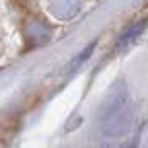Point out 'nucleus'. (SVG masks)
Instances as JSON below:
<instances>
[{
	"label": "nucleus",
	"instance_id": "1",
	"mask_svg": "<svg viewBox=\"0 0 148 148\" xmlns=\"http://www.w3.org/2000/svg\"><path fill=\"white\" fill-rule=\"evenodd\" d=\"M132 105L125 90H115L101 111V130L107 136H119L130 127Z\"/></svg>",
	"mask_w": 148,
	"mask_h": 148
},
{
	"label": "nucleus",
	"instance_id": "4",
	"mask_svg": "<svg viewBox=\"0 0 148 148\" xmlns=\"http://www.w3.org/2000/svg\"><path fill=\"white\" fill-rule=\"evenodd\" d=\"M144 29V23H138L136 27H130L123 35H121V39H119V45H125V43H130V41H132L134 39V37H138V33Z\"/></svg>",
	"mask_w": 148,
	"mask_h": 148
},
{
	"label": "nucleus",
	"instance_id": "3",
	"mask_svg": "<svg viewBox=\"0 0 148 148\" xmlns=\"http://www.w3.org/2000/svg\"><path fill=\"white\" fill-rule=\"evenodd\" d=\"M25 35H27V39H31L33 43H43L49 37V29L45 27L43 21H29L27 29H25Z\"/></svg>",
	"mask_w": 148,
	"mask_h": 148
},
{
	"label": "nucleus",
	"instance_id": "2",
	"mask_svg": "<svg viewBox=\"0 0 148 148\" xmlns=\"http://www.w3.org/2000/svg\"><path fill=\"white\" fill-rule=\"evenodd\" d=\"M47 4H49V10L53 12V16L66 21V18H72L80 10L82 0H47Z\"/></svg>",
	"mask_w": 148,
	"mask_h": 148
}]
</instances>
